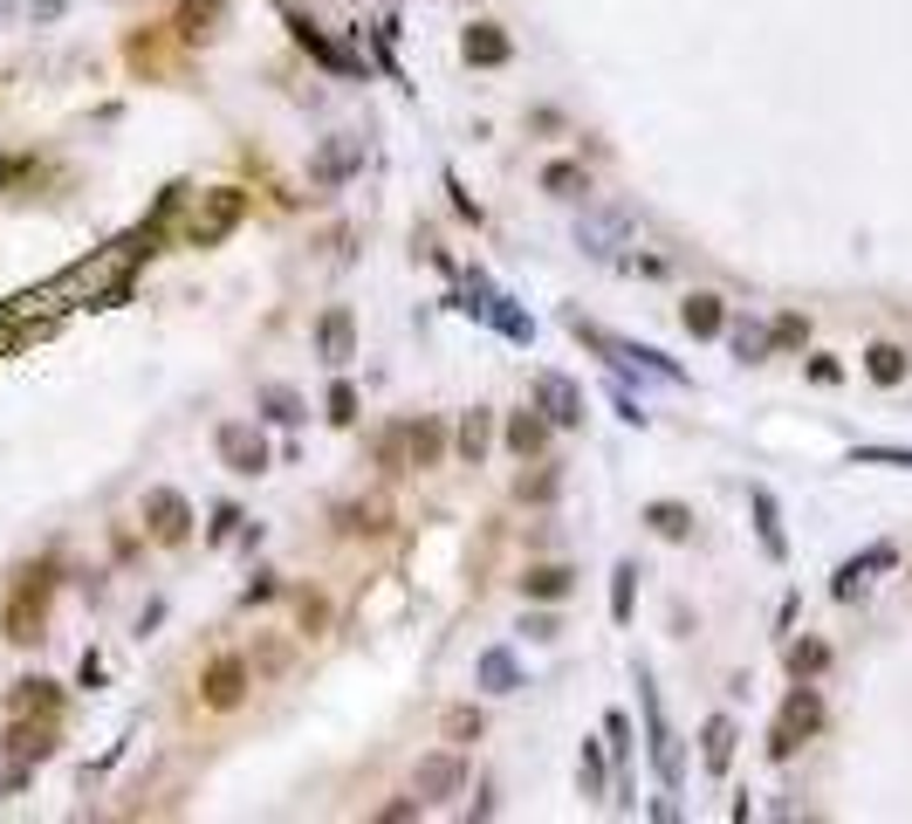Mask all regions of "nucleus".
<instances>
[{
    "instance_id": "f257e3e1",
    "label": "nucleus",
    "mask_w": 912,
    "mask_h": 824,
    "mask_svg": "<svg viewBox=\"0 0 912 824\" xmlns=\"http://www.w3.org/2000/svg\"><path fill=\"white\" fill-rule=\"evenodd\" d=\"M638 708H645V735H651V769H659L666 790H680L686 756H680V735H672V721H666V708H659V687H651L645 666H638Z\"/></svg>"
},
{
    "instance_id": "f03ea898",
    "label": "nucleus",
    "mask_w": 912,
    "mask_h": 824,
    "mask_svg": "<svg viewBox=\"0 0 912 824\" xmlns=\"http://www.w3.org/2000/svg\"><path fill=\"white\" fill-rule=\"evenodd\" d=\"M241 220H247V193L241 186H213V193H199L193 220H186V241L193 248H220Z\"/></svg>"
},
{
    "instance_id": "7ed1b4c3",
    "label": "nucleus",
    "mask_w": 912,
    "mask_h": 824,
    "mask_svg": "<svg viewBox=\"0 0 912 824\" xmlns=\"http://www.w3.org/2000/svg\"><path fill=\"white\" fill-rule=\"evenodd\" d=\"M569 330H577V337H584L590 351H604L617 371H651V378H666V385H686V371L672 365L666 351H651V344H617V337H604V330H597V323H584V317H569Z\"/></svg>"
},
{
    "instance_id": "20e7f679",
    "label": "nucleus",
    "mask_w": 912,
    "mask_h": 824,
    "mask_svg": "<svg viewBox=\"0 0 912 824\" xmlns=\"http://www.w3.org/2000/svg\"><path fill=\"white\" fill-rule=\"evenodd\" d=\"M48 591H56V571H48V563H35V571H21L14 598H8V639H14V646H35V639H42Z\"/></svg>"
},
{
    "instance_id": "39448f33",
    "label": "nucleus",
    "mask_w": 912,
    "mask_h": 824,
    "mask_svg": "<svg viewBox=\"0 0 912 824\" xmlns=\"http://www.w3.org/2000/svg\"><path fill=\"white\" fill-rule=\"evenodd\" d=\"M817 729H823V701H817V687H796L789 701H782V721L769 729V756H775V763H789V756H796V742H803V735H817Z\"/></svg>"
},
{
    "instance_id": "423d86ee",
    "label": "nucleus",
    "mask_w": 912,
    "mask_h": 824,
    "mask_svg": "<svg viewBox=\"0 0 912 824\" xmlns=\"http://www.w3.org/2000/svg\"><path fill=\"white\" fill-rule=\"evenodd\" d=\"M213 447H220V468H227V474H268V440H261V426L227 420V426L213 433Z\"/></svg>"
},
{
    "instance_id": "0eeeda50",
    "label": "nucleus",
    "mask_w": 912,
    "mask_h": 824,
    "mask_svg": "<svg viewBox=\"0 0 912 824\" xmlns=\"http://www.w3.org/2000/svg\"><path fill=\"white\" fill-rule=\"evenodd\" d=\"M535 412L550 426H584V385L577 378H563V371H535Z\"/></svg>"
},
{
    "instance_id": "6e6552de",
    "label": "nucleus",
    "mask_w": 912,
    "mask_h": 824,
    "mask_svg": "<svg viewBox=\"0 0 912 824\" xmlns=\"http://www.w3.org/2000/svg\"><path fill=\"white\" fill-rule=\"evenodd\" d=\"M145 529L159 536V543H186L193 536V502L178 495V488H151L145 495Z\"/></svg>"
},
{
    "instance_id": "1a4fd4ad",
    "label": "nucleus",
    "mask_w": 912,
    "mask_h": 824,
    "mask_svg": "<svg viewBox=\"0 0 912 824\" xmlns=\"http://www.w3.org/2000/svg\"><path fill=\"white\" fill-rule=\"evenodd\" d=\"M48 749H56V729H48V721L14 714V729H8V756H14V769H8V790H21V783H28V763H42Z\"/></svg>"
},
{
    "instance_id": "9d476101",
    "label": "nucleus",
    "mask_w": 912,
    "mask_h": 824,
    "mask_svg": "<svg viewBox=\"0 0 912 824\" xmlns=\"http://www.w3.org/2000/svg\"><path fill=\"white\" fill-rule=\"evenodd\" d=\"M460 783H466V763H460L453 749L419 756V769H412V797H419V804H447Z\"/></svg>"
},
{
    "instance_id": "9b49d317",
    "label": "nucleus",
    "mask_w": 912,
    "mask_h": 824,
    "mask_svg": "<svg viewBox=\"0 0 912 824\" xmlns=\"http://www.w3.org/2000/svg\"><path fill=\"white\" fill-rule=\"evenodd\" d=\"M363 165V138H330L323 151H316V159H309V179H316V186H344V179Z\"/></svg>"
},
{
    "instance_id": "f8f14e48",
    "label": "nucleus",
    "mask_w": 912,
    "mask_h": 824,
    "mask_svg": "<svg viewBox=\"0 0 912 824\" xmlns=\"http://www.w3.org/2000/svg\"><path fill=\"white\" fill-rule=\"evenodd\" d=\"M199 694H206V708H241L247 701V660H213L206 666V680H199Z\"/></svg>"
},
{
    "instance_id": "ddd939ff",
    "label": "nucleus",
    "mask_w": 912,
    "mask_h": 824,
    "mask_svg": "<svg viewBox=\"0 0 912 824\" xmlns=\"http://www.w3.org/2000/svg\"><path fill=\"white\" fill-rule=\"evenodd\" d=\"M632 241V227H624V214H590L577 220V248L597 254V262H617V248Z\"/></svg>"
},
{
    "instance_id": "4468645a",
    "label": "nucleus",
    "mask_w": 912,
    "mask_h": 824,
    "mask_svg": "<svg viewBox=\"0 0 912 824\" xmlns=\"http://www.w3.org/2000/svg\"><path fill=\"white\" fill-rule=\"evenodd\" d=\"M316 351H323L330 371H344L350 357H357V323H350V309H330V317L316 323Z\"/></svg>"
},
{
    "instance_id": "2eb2a0df",
    "label": "nucleus",
    "mask_w": 912,
    "mask_h": 824,
    "mask_svg": "<svg viewBox=\"0 0 912 824\" xmlns=\"http://www.w3.org/2000/svg\"><path fill=\"white\" fill-rule=\"evenodd\" d=\"M735 742H741L735 714H714L707 729H700V763H707V777H727V769H735Z\"/></svg>"
},
{
    "instance_id": "dca6fc26",
    "label": "nucleus",
    "mask_w": 912,
    "mask_h": 824,
    "mask_svg": "<svg viewBox=\"0 0 912 824\" xmlns=\"http://www.w3.org/2000/svg\"><path fill=\"white\" fill-rule=\"evenodd\" d=\"M460 56L474 62V69H501V62L515 56V42L494 28V21H474V28H466V42H460Z\"/></svg>"
},
{
    "instance_id": "f3484780",
    "label": "nucleus",
    "mask_w": 912,
    "mask_h": 824,
    "mask_svg": "<svg viewBox=\"0 0 912 824\" xmlns=\"http://www.w3.org/2000/svg\"><path fill=\"white\" fill-rule=\"evenodd\" d=\"M289 28H296V42H302V48H309V56H316L323 69H336V76H357V69H363V62H357V56H344V48H336L323 28H309L302 14H289Z\"/></svg>"
},
{
    "instance_id": "a211bd4d",
    "label": "nucleus",
    "mask_w": 912,
    "mask_h": 824,
    "mask_svg": "<svg viewBox=\"0 0 912 824\" xmlns=\"http://www.w3.org/2000/svg\"><path fill=\"white\" fill-rule=\"evenodd\" d=\"M892 563H899L892 543H871L865 557H851L844 571H838V598H857V591H865V577H871V571H892Z\"/></svg>"
},
{
    "instance_id": "6ab92c4d",
    "label": "nucleus",
    "mask_w": 912,
    "mask_h": 824,
    "mask_svg": "<svg viewBox=\"0 0 912 824\" xmlns=\"http://www.w3.org/2000/svg\"><path fill=\"white\" fill-rule=\"evenodd\" d=\"M748 502H754V529H762V550L782 563V557H789V536H782V508H775V495H769V488H748Z\"/></svg>"
},
{
    "instance_id": "aec40b11",
    "label": "nucleus",
    "mask_w": 912,
    "mask_h": 824,
    "mask_svg": "<svg viewBox=\"0 0 912 824\" xmlns=\"http://www.w3.org/2000/svg\"><path fill=\"white\" fill-rule=\"evenodd\" d=\"M542 447H550V420H542V412L529 405V412H515L508 420V454H521V460H535Z\"/></svg>"
},
{
    "instance_id": "412c9836",
    "label": "nucleus",
    "mask_w": 912,
    "mask_h": 824,
    "mask_svg": "<svg viewBox=\"0 0 912 824\" xmlns=\"http://www.w3.org/2000/svg\"><path fill=\"white\" fill-rule=\"evenodd\" d=\"M645 529L666 536V543H686V536H693V508L686 502H651L645 508Z\"/></svg>"
},
{
    "instance_id": "4be33fe9",
    "label": "nucleus",
    "mask_w": 912,
    "mask_h": 824,
    "mask_svg": "<svg viewBox=\"0 0 912 824\" xmlns=\"http://www.w3.org/2000/svg\"><path fill=\"white\" fill-rule=\"evenodd\" d=\"M405 454H412V468H432V460L447 454V426H439V420H412L405 426Z\"/></svg>"
},
{
    "instance_id": "5701e85b",
    "label": "nucleus",
    "mask_w": 912,
    "mask_h": 824,
    "mask_svg": "<svg viewBox=\"0 0 912 824\" xmlns=\"http://www.w3.org/2000/svg\"><path fill=\"white\" fill-rule=\"evenodd\" d=\"M474 674H481V687H487V694H515V687H521V666H515V653H508V646H487Z\"/></svg>"
},
{
    "instance_id": "b1692460",
    "label": "nucleus",
    "mask_w": 912,
    "mask_h": 824,
    "mask_svg": "<svg viewBox=\"0 0 912 824\" xmlns=\"http://www.w3.org/2000/svg\"><path fill=\"white\" fill-rule=\"evenodd\" d=\"M8 708H14V714H28V721H48V714L62 708V694H56V680H21Z\"/></svg>"
},
{
    "instance_id": "393cba45",
    "label": "nucleus",
    "mask_w": 912,
    "mask_h": 824,
    "mask_svg": "<svg viewBox=\"0 0 912 824\" xmlns=\"http://www.w3.org/2000/svg\"><path fill=\"white\" fill-rule=\"evenodd\" d=\"M569 584H577V577H569L563 563H535V571L521 577V598H542V605H556V598H569Z\"/></svg>"
},
{
    "instance_id": "a878e982",
    "label": "nucleus",
    "mask_w": 912,
    "mask_h": 824,
    "mask_svg": "<svg viewBox=\"0 0 912 824\" xmlns=\"http://www.w3.org/2000/svg\"><path fill=\"white\" fill-rule=\"evenodd\" d=\"M487 440H494V412H466V420H460V433H453V447L466 454V460H474V468H481V454H487Z\"/></svg>"
},
{
    "instance_id": "bb28decb",
    "label": "nucleus",
    "mask_w": 912,
    "mask_h": 824,
    "mask_svg": "<svg viewBox=\"0 0 912 824\" xmlns=\"http://www.w3.org/2000/svg\"><path fill=\"white\" fill-rule=\"evenodd\" d=\"M680 323L693 330V337H720V323H727V309H720V296H686V309H680Z\"/></svg>"
},
{
    "instance_id": "cd10ccee",
    "label": "nucleus",
    "mask_w": 912,
    "mask_h": 824,
    "mask_svg": "<svg viewBox=\"0 0 912 824\" xmlns=\"http://www.w3.org/2000/svg\"><path fill=\"white\" fill-rule=\"evenodd\" d=\"M542 193H556V199H584V193H590V172H584V165H569V159H556V165H542Z\"/></svg>"
},
{
    "instance_id": "c85d7f7f",
    "label": "nucleus",
    "mask_w": 912,
    "mask_h": 824,
    "mask_svg": "<svg viewBox=\"0 0 912 824\" xmlns=\"http://www.w3.org/2000/svg\"><path fill=\"white\" fill-rule=\"evenodd\" d=\"M905 365H912V357H905L899 344H871V351H865V371H871V385H899V378H905Z\"/></svg>"
},
{
    "instance_id": "c756f323",
    "label": "nucleus",
    "mask_w": 912,
    "mask_h": 824,
    "mask_svg": "<svg viewBox=\"0 0 912 824\" xmlns=\"http://www.w3.org/2000/svg\"><path fill=\"white\" fill-rule=\"evenodd\" d=\"M213 21H220V0H186V8H178V35L206 42V35H213Z\"/></svg>"
},
{
    "instance_id": "7c9ffc66",
    "label": "nucleus",
    "mask_w": 912,
    "mask_h": 824,
    "mask_svg": "<svg viewBox=\"0 0 912 824\" xmlns=\"http://www.w3.org/2000/svg\"><path fill=\"white\" fill-rule=\"evenodd\" d=\"M823 666H830V646H823V639H796V646H789V674H796V680H817Z\"/></svg>"
},
{
    "instance_id": "2f4dec72",
    "label": "nucleus",
    "mask_w": 912,
    "mask_h": 824,
    "mask_svg": "<svg viewBox=\"0 0 912 824\" xmlns=\"http://www.w3.org/2000/svg\"><path fill=\"white\" fill-rule=\"evenodd\" d=\"M632 584H638V571H632V563H617V571H611V618H617V626H632Z\"/></svg>"
},
{
    "instance_id": "473e14b6",
    "label": "nucleus",
    "mask_w": 912,
    "mask_h": 824,
    "mask_svg": "<svg viewBox=\"0 0 912 824\" xmlns=\"http://www.w3.org/2000/svg\"><path fill=\"white\" fill-rule=\"evenodd\" d=\"M261 405H268L275 426H296V420H302V399L289 392V385H268V392H261Z\"/></svg>"
},
{
    "instance_id": "72a5a7b5",
    "label": "nucleus",
    "mask_w": 912,
    "mask_h": 824,
    "mask_svg": "<svg viewBox=\"0 0 912 824\" xmlns=\"http://www.w3.org/2000/svg\"><path fill=\"white\" fill-rule=\"evenodd\" d=\"M344 529H350V536H357V529H371V536L391 529V523H384V502H350V508H344Z\"/></svg>"
},
{
    "instance_id": "f704fd0d",
    "label": "nucleus",
    "mask_w": 912,
    "mask_h": 824,
    "mask_svg": "<svg viewBox=\"0 0 912 824\" xmlns=\"http://www.w3.org/2000/svg\"><path fill=\"white\" fill-rule=\"evenodd\" d=\"M857 468H912V447H857Z\"/></svg>"
},
{
    "instance_id": "c9c22d12",
    "label": "nucleus",
    "mask_w": 912,
    "mask_h": 824,
    "mask_svg": "<svg viewBox=\"0 0 912 824\" xmlns=\"http://www.w3.org/2000/svg\"><path fill=\"white\" fill-rule=\"evenodd\" d=\"M735 357H769V330H754V323H735Z\"/></svg>"
},
{
    "instance_id": "e433bc0d",
    "label": "nucleus",
    "mask_w": 912,
    "mask_h": 824,
    "mask_svg": "<svg viewBox=\"0 0 912 824\" xmlns=\"http://www.w3.org/2000/svg\"><path fill=\"white\" fill-rule=\"evenodd\" d=\"M330 420H336V426H350V420H357V385H344V378L330 385Z\"/></svg>"
},
{
    "instance_id": "4c0bfd02",
    "label": "nucleus",
    "mask_w": 912,
    "mask_h": 824,
    "mask_svg": "<svg viewBox=\"0 0 912 824\" xmlns=\"http://www.w3.org/2000/svg\"><path fill=\"white\" fill-rule=\"evenodd\" d=\"M584 797H604V756H597V742H584Z\"/></svg>"
},
{
    "instance_id": "58836bf2",
    "label": "nucleus",
    "mask_w": 912,
    "mask_h": 824,
    "mask_svg": "<svg viewBox=\"0 0 912 824\" xmlns=\"http://www.w3.org/2000/svg\"><path fill=\"white\" fill-rule=\"evenodd\" d=\"M803 337H810V323H803V317H775V330H769V344H782V351L803 344Z\"/></svg>"
},
{
    "instance_id": "ea45409f",
    "label": "nucleus",
    "mask_w": 912,
    "mask_h": 824,
    "mask_svg": "<svg viewBox=\"0 0 912 824\" xmlns=\"http://www.w3.org/2000/svg\"><path fill=\"white\" fill-rule=\"evenodd\" d=\"M447 735H453V742H474V735H481V714H474V708H453V714H447Z\"/></svg>"
},
{
    "instance_id": "a19ab883",
    "label": "nucleus",
    "mask_w": 912,
    "mask_h": 824,
    "mask_svg": "<svg viewBox=\"0 0 912 824\" xmlns=\"http://www.w3.org/2000/svg\"><path fill=\"white\" fill-rule=\"evenodd\" d=\"M419 811H426V804H419V797H391V804H384L378 817H384V824H412V817H419Z\"/></svg>"
},
{
    "instance_id": "79ce46f5",
    "label": "nucleus",
    "mask_w": 912,
    "mask_h": 824,
    "mask_svg": "<svg viewBox=\"0 0 912 824\" xmlns=\"http://www.w3.org/2000/svg\"><path fill=\"white\" fill-rule=\"evenodd\" d=\"M604 735H611V749L624 756V742H632V721H624V714H604Z\"/></svg>"
},
{
    "instance_id": "37998d69",
    "label": "nucleus",
    "mask_w": 912,
    "mask_h": 824,
    "mask_svg": "<svg viewBox=\"0 0 912 824\" xmlns=\"http://www.w3.org/2000/svg\"><path fill=\"white\" fill-rule=\"evenodd\" d=\"M233 529H241V508H220V515H213V543H227Z\"/></svg>"
},
{
    "instance_id": "c03bdc74",
    "label": "nucleus",
    "mask_w": 912,
    "mask_h": 824,
    "mask_svg": "<svg viewBox=\"0 0 912 824\" xmlns=\"http://www.w3.org/2000/svg\"><path fill=\"white\" fill-rule=\"evenodd\" d=\"M810 378H817V385H838L844 371H838V357H810Z\"/></svg>"
},
{
    "instance_id": "a18cd8bd",
    "label": "nucleus",
    "mask_w": 912,
    "mask_h": 824,
    "mask_svg": "<svg viewBox=\"0 0 912 824\" xmlns=\"http://www.w3.org/2000/svg\"><path fill=\"white\" fill-rule=\"evenodd\" d=\"M611 399H617V412H624V420H632V426H645V405H638L632 392H624V385H617V392H611Z\"/></svg>"
}]
</instances>
